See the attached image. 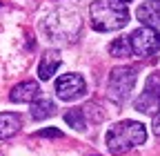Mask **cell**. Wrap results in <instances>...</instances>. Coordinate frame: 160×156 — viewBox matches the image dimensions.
<instances>
[{
  "mask_svg": "<svg viewBox=\"0 0 160 156\" xmlns=\"http://www.w3.org/2000/svg\"><path fill=\"white\" fill-rule=\"evenodd\" d=\"M147 141V129L142 123L138 121H122V123H116L107 136H105V143H107V149L113 154V156H122L127 154L129 149L142 145Z\"/></svg>",
  "mask_w": 160,
  "mask_h": 156,
  "instance_id": "obj_1",
  "label": "cell"
},
{
  "mask_svg": "<svg viewBox=\"0 0 160 156\" xmlns=\"http://www.w3.org/2000/svg\"><path fill=\"white\" fill-rule=\"evenodd\" d=\"M89 13L96 31H118L129 23V9L122 0H96Z\"/></svg>",
  "mask_w": 160,
  "mask_h": 156,
  "instance_id": "obj_2",
  "label": "cell"
},
{
  "mask_svg": "<svg viewBox=\"0 0 160 156\" xmlns=\"http://www.w3.org/2000/svg\"><path fill=\"white\" fill-rule=\"evenodd\" d=\"M136 78H138V74L131 67H116V69H111L109 81H107L109 96L116 103H125L129 98L133 85H136Z\"/></svg>",
  "mask_w": 160,
  "mask_h": 156,
  "instance_id": "obj_3",
  "label": "cell"
},
{
  "mask_svg": "<svg viewBox=\"0 0 160 156\" xmlns=\"http://www.w3.org/2000/svg\"><path fill=\"white\" fill-rule=\"evenodd\" d=\"M127 38H129L131 54H136L140 58H149L160 49V34L151 27H140V29L131 31V36H127Z\"/></svg>",
  "mask_w": 160,
  "mask_h": 156,
  "instance_id": "obj_4",
  "label": "cell"
},
{
  "mask_svg": "<svg viewBox=\"0 0 160 156\" xmlns=\"http://www.w3.org/2000/svg\"><path fill=\"white\" fill-rule=\"evenodd\" d=\"M87 94V83L80 74H65L56 81V96L60 101H76Z\"/></svg>",
  "mask_w": 160,
  "mask_h": 156,
  "instance_id": "obj_5",
  "label": "cell"
},
{
  "mask_svg": "<svg viewBox=\"0 0 160 156\" xmlns=\"http://www.w3.org/2000/svg\"><path fill=\"white\" fill-rule=\"evenodd\" d=\"M136 109L145 114H156L160 109V76L158 74L149 76L145 91L136 98Z\"/></svg>",
  "mask_w": 160,
  "mask_h": 156,
  "instance_id": "obj_6",
  "label": "cell"
},
{
  "mask_svg": "<svg viewBox=\"0 0 160 156\" xmlns=\"http://www.w3.org/2000/svg\"><path fill=\"white\" fill-rule=\"evenodd\" d=\"M136 18L145 27L156 29L160 25V0H147V3H142L136 9Z\"/></svg>",
  "mask_w": 160,
  "mask_h": 156,
  "instance_id": "obj_7",
  "label": "cell"
},
{
  "mask_svg": "<svg viewBox=\"0 0 160 156\" xmlns=\"http://www.w3.org/2000/svg\"><path fill=\"white\" fill-rule=\"evenodd\" d=\"M60 63H62V58H60V51L56 49H47L42 54V58H40V63H38V76H40V81H51L53 74L58 71Z\"/></svg>",
  "mask_w": 160,
  "mask_h": 156,
  "instance_id": "obj_8",
  "label": "cell"
},
{
  "mask_svg": "<svg viewBox=\"0 0 160 156\" xmlns=\"http://www.w3.org/2000/svg\"><path fill=\"white\" fill-rule=\"evenodd\" d=\"M40 96V87L36 81H25L11 89L9 94V101L11 103H33L36 98Z\"/></svg>",
  "mask_w": 160,
  "mask_h": 156,
  "instance_id": "obj_9",
  "label": "cell"
},
{
  "mask_svg": "<svg viewBox=\"0 0 160 156\" xmlns=\"http://www.w3.org/2000/svg\"><path fill=\"white\" fill-rule=\"evenodd\" d=\"M20 127H22V121H20L18 114H13V112H2L0 114V141L16 136L20 132Z\"/></svg>",
  "mask_w": 160,
  "mask_h": 156,
  "instance_id": "obj_10",
  "label": "cell"
},
{
  "mask_svg": "<svg viewBox=\"0 0 160 156\" xmlns=\"http://www.w3.org/2000/svg\"><path fill=\"white\" fill-rule=\"evenodd\" d=\"M53 114H56V103H53V101H49V98H45V96H42V98L38 96V98L31 103V116H33L36 121L51 118Z\"/></svg>",
  "mask_w": 160,
  "mask_h": 156,
  "instance_id": "obj_11",
  "label": "cell"
},
{
  "mask_svg": "<svg viewBox=\"0 0 160 156\" xmlns=\"http://www.w3.org/2000/svg\"><path fill=\"white\" fill-rule=\"evenodd\" d=\"M65 123L73 127L76 132H85L87 129V118H85V109H69L65 114Z\"/></svg>",
  "mask_w": 160,
  "mask_h": 156,
  "instance_id": "obj_12",
  "label": "cell"
},
{
  "mask_svg": "<svg viewBox=\"0 0 160 156\" xmlns=\"http://www.w3.org/2000/svg\"><path fill=\"white\" fill-rule=\"evenodd\" d=\"M109 54L116 58H127L131 56V47H129V38H116L109 45Z\"/></svg>",
  "mask_w": 160,
  "mask_h": 156,
  "instance_id": "obj_13",
  "label": "cell"
},
{
  "mask_svg": "<svg viewBox=\"0 0 160 156\" xmlns=\"http://www.w3.org/2000/svg\"><path fill=\"white\" fill-rule=\"evenodd\" d=\"M38 138H62V132L60 129H53V127H47V129H40L36 132Z\"/></svg>",
  "mask_w": 160,
  "mask_h": 156,
  "instance_id": "obj_14",
  "label": "cell"
},
{
  "mask_svg": "<svg viewBox=\"0 0 160 156\" xmlns=\"http://www.w3.org/2000/svg\"><path fill=\"white\" fill-rule=\"evenodd\" d=\"M151 127H153V134L160 136V109H158L156 116H153V125H151Z\"/></svg>",
  "mask_w": 160,
  "mask_h": 156,
  "instance_id": "obj_15",
  "label": "cell"
},
{
  "mask_svg": "<svg viewBox=\"0 0 160 156\" xmlns=\"http://www.w3.org/2000/svg\"><path fill=\"white\" fill-rule=\"evenodd\" d=\"M122 3H129V0H122Z\"/></svg>",
  "mask_w": 160,
  "mask_h": 156,
  "instance_id": "obj_16",
  "label": "cell"
},
{
  "mask_svg": "<svg viewBox=\"0 0 160 156\" xmlns=\"http://www.w3.org/2000/svg\"><path fill=\"white\" fill-rule=\"evenodd\" d=\"M96 156H98V154H96Z\"/></svg>",
  "mask_w": 160,
  "mask_h": 156,
  "instance_id": "obj_17",
  "label": "cell"
}]
</instances>
